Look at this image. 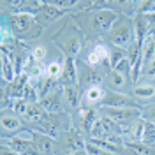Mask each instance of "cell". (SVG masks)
Wrapping results in <instances>:
<instances>
[{"label": "cell", "instance_id": "6", "mask_svg": "<svg viewBox=\"0 0 155 155\" xmlns=\"http://www.w3.org/2000/svg\"><path fill=\"white\" fill-rule=\"evenodd\" d=\"M85 146H87L85 134L72 125L67 132L55 139V155H71L78 150H85Z\"/></svg>", "mask_w": 155, "mask_h": 155}, {"label": "cell", "instance_id": "26", "mask_svg": "<svg viewBox=\"0 0 155 155\" xmlns=\"http://www.w3.org/2000/svg\"><path fill=\"white\" fill-rule=\"evenodd\" d=\"M62 83H60V79H53V78H48L44 76L41 81H39L37 85V90H39V101L41 99H44L46 95H49V94H55V92H58V90H62Z\"/></svg>", "mask_w": 155, "mask_h": 155}, {"label": "cell", "instance_id": "32", "mask_svg": "<svg viewBox=\"0 0 155 155\" xmlns=\"http://www.w3.org/2000/svg\"><path fill=\"white\" fill-rule=\"evenodd\" d=\"M85 150H87V155H106L104 150H101L97 145H94L90 139H87V146H85Z\"/></svg>", "mask_w": 155, "mask_h": 155}, {"label": "cell", "instance_id": "29", "mask_svg": "<svg viewBox=\"0 0 155 155\" xmlns=\"http://www.w3.org/2000/svg\"><path fill=\"white\" fill-rule=\"evenodd\" d=\"M30 57L34 58V60H37L39 64H42V60L48 57V49L42 44H37V46H34V48L30 49Z\"/></svg>", "mask_w": 155, "mask_h": 155}, {"label": "cell", "instance_id": "9", "mask_svg": "<svg viewBox=\"0 0 155 155\" xmlns=\"http://www.w3.org/2000/svg\"><path fill=\"white\" fill-rule=\"evenodd\" d=\"M129 134L132 136L130 141H141V143H145V145L153 146V143H155V124L148 122V120H145V118L141 116V118H137L134 124H132V127L129 129Z\"/></svg>", "mask_w": 155, "mask_h": 155}, {"label": "cell", "instance_id": "12", "mask_svg": "<svg viewBox=\"0 0 155 155\" xmlns=\"http://www.w3.org/2000/svg\"><path fill=\"white\" fill-rule=\"evenodd\" d=\"M2 143L7 145L11 150H14V152L19 153V155H39L37 148H35L32 137H30V129H28V132H27V137H23V132H21V134H18V136L2 139Z\"/></svg>", "mask_w": 155, "mask_h": 155}, {"label": "cell", "instance_id": "31", "mask_svg": "<svg viewBox=\"0 0 155 155\" xmlns=\"http://www.w3.org/2000/svg\"><path fill=\"white\" fill-rule=\"evenodd\" d=\"M139 79H146V83H150V79H155V60L148 65V67H145L141 71Z\"/></svg>", "mask_w": 155, "mask_h": 155}, {"label": "cell", "instance_id": "15", "mask_svg": "<svg viewBox=\"0 0 155 155\" xmlns=\"http://www.w3.org/2000/svg\"><path fill=\"white\" fill-rule=\"evenodd\" d=\"M76 116H78V120H79V127L78 129L85 136H90L95 122L101 116V111H99V107H81L76 113Z\"/></svg>", "mask_w": 155, "mask_h": 155}, {"label": "cell", "instance_id": "33", "mask_svg": "<svg viewBox=\"0 0 155 155\" xmlns=\"http://www.w3.org/2000/svg\"><path fill=\"white\" fill-rule=\"evenodd\" d=\"M0 155H19V153H16L14 150H11L7 145H4V143H2V148H0Z\"/></svg>", "mask_w": 155, "mask_h": 155}, {"label": "cell", "instance_id": "35", "mask_svg": "<svg viewBox=\"0 0 155 155\" xmlns=\"http://www.w3.org/2000/svg\"><path fill=\"white\" fill-rule=\"evenodd\" d=\"M153 148H155V143H153Z\"/></svg>", "mask_w": 155, "mask_h": 155}, {"label": "cell", "instance_id": "7", "mask_svg": "<svg viewBox=\"0 0 155 155\" xmlns=\"http://www.w3.org/2000/svg\"><path fill=\"white\" fill-rule=\"evenodd\" d=\"M101 115L107 116L115 124L122 127L129 134V129L132 127L137 118H141V107H99Z\"/></svg>", "mask_w": 155, "mask_h": 155}, {"label": "cell", "instance_id": "24", "mask_svg": "<svg viewBox=\"0 0 155 155\" xmlns=\"http://www.w3.org/2000/svg\"><path fill=\"white\" fill-rule=\"evenodd\" d=\"M155 60V34L152 32L141 44V71Z\"/></svg>", "mask_w": 155, "mask_h": 155}, {"label": "cell", "instance_id": "16", "mask_svg": "<svg viewBox=\"0 0 155 155\" xmlns=\"http://www.w3.org/2000/svg\"><path fill=\"white\" fill-rule=\"evenodd\" d=\"M87 64L92 67H99L101 64H109V46H106L102 41H97L94 48L88 51Z\"/></svg>", "mask_w": 155, "mask_h": 155}, {"label": "cell", "instance_id": "10", "mask_svg": "<svg viewBox=\"0 0 155 155\" xmlns=\"http://www.w3.org/2000/svg\"><path fill=\"white\" fill-rule=\"evenodd\" d=\"M0 129H2V139H7L12 136H18L25 130H28L27 124L23 122V118L18 115H14L12 111H4L2 118H0Z\"/></svg>", "mask_w": 155, "mask_h": 155}, {"label": "cell", "instance_id": "30", "mask_svg": "<svg viewBox=\"0 0 155 155\" xmlns=\"http://www.w3.org/2000/svg\"><path fill=\"white\" fill-rule=\"evenodd\" d=\"M141 116L148 122L155 124V101H152V102H148L141 107Z\"/></svg>", "mask_w": 155, "mask_h": 155}, {"label": "cell", "instance_id": "1", "mask_svg": "<svg viewBox=\"0 0 155 155\" xmlns=\"http://www.w3.org/2000/svg\"><path fill=\"white\" fill-rule=\"evenodd\" d=\"M51 27L53 30L49 32V41L62 51V57L76 60L85 49L87 37L76 23V19L72 18V14L64 16L60 21H57V25Z\"/></svg>", "mask_w": 155, "mask_h": 155}, {"label": "cell", "instance_id": "21", "mask_svg": "<svg viewBox=\"0 0 155 155\" xmlns=\"http://www.w3.org/2000/svg\"><path fill=\"white\" fill-rule=\"evenodd\" d=\"M106 95V88L102 87H90L87 90H83V102L81 107H101L102 101Z\"/></svg>", "mask_w": 155, "mask_h": 155}, {"label": "cell", "instance_id": "3", "mask_svg": "<svg viewBox=\"0 0 155 155\" xmlns=\"http://www.w3.org/2000/svg\"><path fill=\"white\" fill-rule=\"evenodd\" d=\"M7 27L11 28L12 37L25 42L30 39H37L44 34V28L39 25L35 14H30V12H12L4 16Z\"/></svg>", "mask_w": 155, "mask_h": 155}, {"label": "cell", "instance_id": "11", "mask_svg": "<svg viewBox=\"0 0 155 155\" xmlns=\"http://www.w3.org/2000/svg\"><path fill=\"white\" fill-rule=\"evenodd\" d=\"M101 107H143L137 101H136L132 94H125V92H115V90H107L102 101Z\"/></svg>", "mask_w": 155, "mask_h": 155}, {"label": "cell", "instance_id": "20", "mask_svg": "<svg viewBox=\"0 0 155 155\" xmlns=\"http://www.w3.org/2000/svg\"><path fill=\"white\" fill-rule=\"evenodd\" d=\"M39 104L42 106V109L46 113H62V111H65V106H64V88L55 92V94L46 95L44 99H41Z\"/></svg>", "mask_w": 155, "mask_h": 155}, {"label": "cell", "instance_id": "13", "mask_svg": "<svg viewBox=\"0 0 155 155\" xmlns=\"http://www.w3.org/2000/svg\"><path fill=\"white\" fill-rule=\"evenodd\" d=\"M64 16H67V14H65L64 11H60L57 5H53L51 2H41L39 12L35 14L39 25H41L42 28H46V27H49V25H55V23L60 21Z\"/></svg>", "mask_w": 155, "mask_h": 155}, {"label": "cell", "instance_id": "22", "mask_svg": "<svg viewBox=\"0 0 155 155\" xmlns=\"http://www.w3.org/2000/svg\"><path fill=\"white\" fill-rule=\"evenodd\" d=\"M46 115H48V113L42 109V106H41L39 102H32V104H28L27 113L23 115V122L27 124V127L32 125L34 129H35V127H37L39 124L46 118Z\"/></svg>", "mask_w": 155, "mask_h": 155}, {"label": "cell", "instance_id": "34", "mask_svg": "<svg viewBox=\"0 0 155 155\" xmlns=\"http://www.w3.org/2000/svg\"><path fill=\"white\" fill-rule=\"evenodd\" d=\"M106 155H124V153H106Z\"/></svg>", "mask_w": 155, "mask_h": 155}, {"label": "cell", "instance_id": "27", "mask_svg": "<svg viewBox=\"0 0 155 155\" xmlns=\"http://www.w3.org/2000/svg\"><path fill=\"white\" fill-rule=\"evenodd\" d=\"M125 155H155V148L141 141H125Z\"/></svg>", "mask_w": 155, "mask_h": 155}, {"label": "cell", "instance_id": "25", "mask_svg": "<svg viewBox=\"0 0 155 155\" xmlns=\"http://www.w3.org/2000/svg\"><path fill=\"white\" fill-rule=\"evenodd\" d=\"M132 97L136 101H148L152 102L155 101V85L152 83H137L132 87Z\"/></svg>", "mask_w": 155, "mask_h": 155}, {"label": "cell", "instance_id": "23", "mask_svg": "<svg viewBox=\"0 0 155 155\" xmlns=\"http://www.w3.org/2000/svg\"><path fill=\"white\" fill-rule=\"evenodd\" d=\"M132 23H134L136 41H137L139 44H143V41L152 34V27H150V23H148V18H146L145 14H134V16H132Z\"/></svg>", "mask_w": 155, "mask_h": 155}, {"label": "cell", "instance_id": "2", "mask_svg": "<svg viewBox=\"0 0 155 155\" xmlns=\"http://www.w3.org/2000/svg\"><path fill=\"white\" fill-rule=\"evenodd\" d=\"M118 12L113 7H102L97 9L92 7V4L87 9H81L72 14V18L76 19V23L79 25V28L83 30L87 39H106L109 34L111 27L115 25V21L118 19Z\"/></svg>", "mask_w": 155, "mask_h": 155}, {"label": "cell", "instance_id": "18", "mask_svg": "<svg viewBox=\"0 0 155 155\" xmlns=\"http://www.w3.org/2000/svg\"><path fill=\"white\" fill-rule=\"evenodd\" d=\"M30 137L37 148L39 155H55V139L53 137L42 134L39 130H34V129H30Z\"/></svg>", "mask_w": 155, "mask_h": 155}, {"label": "cell", "instance_id": "19", "mask_svg": "<svg viewBox=\"0 0 155 155\" xmlns=\"http://www.w3.org/2000/svg\"><path fill=\"white\" fill-rule=\"evenodd\" d=\"M78 81H79L78 60L64 57V71H62V78H60L62 87H72V85H78Z\"/></svg>", "mask_w": 155, "mask_h": 155}, {"label": "cell", "instance_id": "8", "mask_svg": "<svg viewBox=\"0 0 155 155\" xmlns=\"http://www.w3.org/2000/svg\"><path fill=\"white\" fill-rule=\"evenodd\" d=\"M78 72H79V81L78 85L87 90L90 87H102V83L106 81V74L101 72L99 67H92L87 62H78Z\"/></svg>", "mask_w": 155, "mask_h": 155}, {"label": "cell", "instance_id": "28", "mask_svg": "<svg viewBox=\"0 0 155 155\" xmlns=\"http://www.w3.org/2000/svg\"><path fill=\"white\" fill-rule=\"evenodd\" d=\"M62 71H64V58L62 60H53L46 65V76L53 78V79H60Z\"/></svg>", "mask_w": 155, "mask_h": 155}, {"label": "cell", "instance_id": "4", "mask_svg": "<svg viewBox=\"0 0 155 155\" xmlns=\"http://www.w3.org/2000/svg\"><path fill=\"white\" fill-rule=\"evenodd\" d=\"M106 41L111 46H115V48H122V49L129 48V46L136 41L132 18L120 14L118 19L115 21V25L111 27L109 34L106 35Z\"/></svg>", "mask_w": 155, "mask_h": 155}, {"label": "cell", "instance_id": "5", "mask_svg": "<svg viewBox=\"0 0 155 155\" xmlns=\"http://www.w3.org/2000/svg\"><path fill=\"white\" fill-rule=\"evenodd\" d=\"M72 125H74L72 124V116L69 115L67 111H62V113H48L46 118L34 130H39V132L49 136L53 139H58L64 132H67Z\"/></svg>", "mask_w": 155, "mask_h": 155}, {"label": "cell", "instance_id": "17", "mask_svg": "<svg viewBox=\"0 0 155 155\" xmlns=\"http://www.w3.org/2000/svg\"><path fill=\"white\" fill-rule=\"evenodd\" d=\"M107 85V90H115V92H125V94H130V92H127V88L130 87V83H132V79L130 78L124 76L122 72H118V71H113V69H109L106 74V81H104Z\"/></svg>", "mask_w": 155, "mask_h": 155}, {"label": "cell", "instance_id": "14", "mask_svg": "<svg viewBox=\"0 0 155 155\" xmlns=\"http://www.w3.org/2000/svg\"><path fill=\"white\" fill-rule=\"evenodd\" d=\"M81 102H83V88L79 85L64 87V106L69 115L78 113L81 109Z\"/></svg>", "mask_w": 155, "mask_h": 155}]
</instances>
